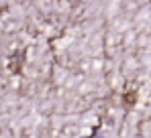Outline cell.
Segmentation results:
<instances>
[{
    "label": "cell",
    "instance_id": "1",
    "mask_svg": "<svg viewBox=\"0 0 151 138\" xmlns=\"http://www.w3.org/2000/svg\"><path fill=\"white\" fill-rule=\"evenodd\" d=\"M98 138H104V136H98Z\"/></svg>",
    "mask_w": 151,
    "mask_h": 138
}]
</instances>
